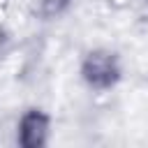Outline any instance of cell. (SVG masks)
<instances>
[{
    "instance_id": "obj_2",
    "label": "cell",
    "mask_w": 148,
    "mask_h": 148,
    "mask_svg": "<svg viewBox=\"0 0 148 148\" xmlns=\"http://www.w3.org/2000/svg\"><path fill=\"white\" fill-rule=\"evenodd\" d=\"M67 5H69V0H42V9H44L46 16H56V14H60Z\"/></svg>"
},
{
    "instance_id": "obj_1",
    "label": "cell",
    "mask_w": 148,
    "mask_h": 148,
    "mask_svg": "<svg viewBox=\"0 0 148 148\" xmlns=\"http://www.w3.org/2000/svg\"><path fill=\"white\" fill-rule=\"evenodd\" d=\"M83 76L95 88H106L118 79V65L116 58L106 51H95L83 62Z\"/></svg>"
}]
</instances>
